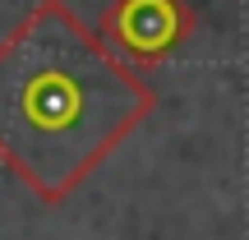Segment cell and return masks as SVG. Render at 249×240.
Instances as JSON below:
<instances>
[{
	"instance_id": "2",
	"label": "cell",
	"mask_w": 249,
	"mask_h": 240,
	"mask_svg": "<svg viewBox=\"0 0 249 240\" xmlns=\"http://www.w3.org/2000/svg\"><path fill=\"white\" fill-rule=\"evenodd\" d=\"M111 33L134 55H157L176 42L180 9H176V0H120L116 14H111Z\"/></svg>"
},
{
	"instance_id": "1",
	"label": "cell",
	"mask_w": 249,
	"mask_h": 240,
	"mask_svg": "<svg viewBox=\"0 0 249 240\" xmlns=\"http://www.w3.org/2000/svg\"><path fill=\"white\" fill-rule=\"evenodd\" d=\"M148 88L60 5H42L0 42V157L60 199L143 120Z\"/></svg>"
}]
</instances>
